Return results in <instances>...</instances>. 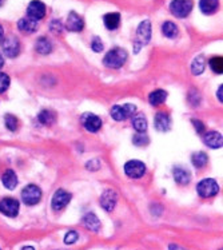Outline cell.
<instances>
[{
  "label": "cell",
  "instance_id": "6da1fadb",
  "mask_svg": "<svg viewBox=\"0 0 223 250\" xmlns=\"http://www.w3.org/2000/svg\"><path fill=\"white\" fill-rule=\"evenodd\" d=\"M127 61V52L123 48H114L108 51L103 59L104 66L108 68H121Z\"/></svg>",
  "mask_w": 223,
  "mask_h": 250
},
{
  "label": "cell",
  "instance_id": "7a4b0ae2",
  "mask_svg": "<svg viewBox=\"0 0 223 250\" xmlns=\"http://www.w3.org/2000/svg\"><path fill=\"white\" fill-rule=\"evenodd\" d=\"M193 1L191 0H173L170 4V11L177 18H186L193 10Z\"/></svg>",
  "mask_w": 223,
  "mask_h": 250
},
{
  "label": "cell",
  "instance_id": "3957f363",
  "mask_svg": "<svg viewBox=\"0 0 223 250\" xmlns=\"http://www.w3.org/2000/svg\"><path fill=\"white\" fill-rule=\"evenodd\" d=\"M197 191L202 198H210L219 193V185L211 178L203 179L197 186Z\"/></svg>",
  "mask_w": 223,
  "mask_h": 250
},
{
  "label": "cell",
  "instance_id": "277c9868",
  "mask_svg": "<svg viewBox=\"0 0 223 250\" xmlns=\"http://www.w3.org/2000/svg\"><path fill=\"white\" fill-rule=\"evenodd\" d=\"M21 199L25 205L34 206L41 199V190L36 185H28L21 191Z\"/></svg>",
  "mask_w": 223,
  "mask_h": 250
},
{
  "label": "cell",
  "instance_id": "5b68a950",
  "mask_svg": "<svg viewBox=\"0 0 223 250\" xmlns=\"http://www.w3.org/2000/svg\"><path fill=\"white\" fill-rule=\"evenodd\" d=\"M137 111V107L131 104V103H126V104H123V106H114L111 108V117L115 119V121H126L127 118L132 117L134 114Z\"/></svg>",
  "mask_w": 223,
  "mask_h": 250
},
{
  "label": "cell",
  "instance_id": "8992f818",
  "mask_svg": "<svg viewBox=\"0 0 223 250\" xmlns=\"http://www.w3.org/2000/svg\"><path fill=\"white\" fill-rule=\"evenodd\" d=\"M124 173L130 178H142L144 173H146V165L141 162V161H128L124 165Z\"/></svg>",
  "mask_w": 223,
  "mask_h": 250
},
{
  "label": "cell",
  "instance_id": "52a82bcc",
  "mask_svg": "<svg viewBox=\"0 0 223 250\" xmlns=\"http://www.w3.org/2000/svg\"><path fill=\"white\" fill-rule=\"evenodd\" d=\"M27 15L34 21H41L46 15V5L41 0H32L27 8Z\"/></svg>",
  "mask_w": 223,
  "mask_h": 250
},
{
  "label": "cell",
  "instance_id": "ba28073f",
  "mask_svg": "<svg viewBox=\"0 0 223 250\" xmlns=\"http://www.w3.org/2000/svg\"><path fill=\"white\" fill-rule=\"evenodd\" d=\"M81 125H83V127L86 128L87 131L97 133L101 127V119L98 115H95V114L87 112V114H84L81 117Z\"/></svg>",
  "mask_w": 223,
  "mask_h": 250
},
{
  "label": "cell",
  "instance_id": "9c48e42d",
  "mask_svg": "<svg viewBox=\"0 0 223 250\" xmlns=\"http://www.w3.org/2000/svg\"><path fill=\"white\" fill-rule=\"evenodd\" d=\"M0 213L7 217H16L19 213V202L15 198H4L0 201Z\"/></svg>",
  "mask_w": 223,
  "mask_h": 250
},
{
  "label": "cell",
  "instance_id": "30bf717a",
  "mask_svg": "<svg viewBox=\"0 0 223 250\" xmlns=\"http://www.w3.org/2000/svg\"><path fill=\"white\" fill-rule=\"evenodd\" d=\"M71 201V194L67 193L66 190H58L54 197H52V201H51V206L54 210H61L66 208L67 205L70 204Z\"/></svg>",
  "mask_w": 223,
  "mask_h": 250
},
{
  "label": "cell",
  "instance_id": "8fae6325",
  "mask_svg": "<svg viewBox=\"0 0 223 250\" xmlns=\"http://www.w3.org/2000/svg\"><path fill=\"white\" fill-rule=\"evenodd\" d=\"M3 52L8 58H15V56L19 55V52H20L19 41L14 36H10V38L4 39V42H3Z\"/></svg>",
  "mask_w": 223,
  "mask_h": 250
},
{
  "label": "cell",
  "instance_id": "7c38bea8",
  "mask_svg": "<svg viewBox=\"0 0 223 250\" xmlns=\"http://www.w3.org/2000/svg\"><path fill=\"white\" fill-rule=\"evenodd\" d=\"M118 201V195L117 193L114 191V190H106L101 197V206L103 209L106 210V211H112L114 208H115V205H117Z\"/></svg>",
  "mask_w": 223,
  "mask_h": 250
},
{
  "label": "cell",
  "instance_id": "4fadbf2b",
  "mask_svg": "<svg viewBox=\"0 0 223 250\" xmlns=\"http://www.w3.org/2000/svg\"><path fill=\"white\" fill-rule=\"evenodd\" d=\"M137 36L141 44H147L150 39H151V23L148 21H142L138 27Z\"/></svg>",
  "mask_w": 223,
  "mask_h": 250
},
{
  "label": "cell",
  "instance_id": "5bb4252c",
  "mask_svg": "<svg viewBox=\"0 0 223 250\" xmlns=\"http://www.w3.org/2000/svg\"><path fill=\"white\" fill-rule=\"evenodd\" d=\"M203 141L210 148H221L222 147L223 138L222 134L217 131H208L203 135Z\"/></svg>",
  "mask_w": 223,
  "mask_h": 250
},
{
  "label": "cell",
  "instance_id": "9a60e30c",
  "mask_svg": "<svg viewBox=\"0 0 223 250\" xmlns=\"http://www.w3.org/2000/svg\"><path fill=\"white\" fill-rule=\"evenodd\" d=\"M67 30L72 32H81L84 27L83 19L78 15L76 12H70V15L67 18Z\"/></svg>",
  "mask_w": 223,
  "mask_h": 250
},
{
  "label": "cell",
  "instance_id": "2e32d148",
  "mask_svg": "<svg viewBox=\"0 0 223 250\" xmlns=\"http://www.w3.org/2000/svg\"><path fill=\"white\" fill-rule=\"evenodd\" d=\"M171 127V118L166 112H158L155 117V128L158 131H168Z\"/></svg>",
  "mask_w": 223,
  "mask_h": 250
},
{
  "label": "cell",
  "instance_id": "e0dca14e",
  "mask_svg": "<svg viewBox=\"0 0 223 250\" xmlns=\"http://www.w3.org/2000/svg\"><path fill=\"white\" fill-rule=\"evenodd\" d=\"M81 224L84 225V228H87L88 230H91V231H98V230L101 229V221H99V218H98L94 213H87V214L83 217Z\"/></svg>",
  "mask_w": 223,
  "mask_h": 250
},
{
  "label": "cell",
  "instance_id": "ac0fdd59",
  "mask_svg": "<svg viewBox=\"0 0 223 250\" xmlns=\"http://www.w3.org/2000/svg\"><path fill=\"white\" fill-rule=\"evenodd\" d=\"M199 8L206 15H213L219 8V0H201Z\"/></svg>",
  "mask_w": 223,
  "mask_h": 250
},
{
  "label": "cell",
  "instance_id": "d6986e66",
  "mask_svg": "<svg viewBox=\"0 0 223 250\" xmlns=\"http://www.w3.org/2000/svg\"><path fill=\"white\" fill-rule=\"evenodd\" d=\"M18 27L24 34H32V32H35L38 30V23H36V21H34V19H31V18L27 16V18H23V19L19 21Z\"/></svg>",
  "mask_w": 223,
  "mask_h": 250
},
{
  "label": "cell",
  "instance_id": "ffe728a7",
  "mask_svg": "<svg viewBox=\"0 0 223 250\" xmlns=\"http://www.w3.org/2000/svg\"><path fill=\"white\" fill-rule=\"evenodd\" d=\"M1 182L8 190H14L18 186V177L12 170H7L1 177Z\"/></svg>",
  "mask_w": 223,
  "mask_h": 250
},
{
  "label": "cell",
  "instance_id": "44dd1931",
  "mask_svg": "<svg viewBox=\"0 0 223 250\" xmlns=\"http://www.w3.org/2000/svg\"><path fill=\"white\" fill-rule=\"evenodd\" d=\"M103 21H104V26L108 28V30H117L119 24H121V15L118 12H112V14H107L103 18Z\"/></svg>",
  "mask_w": 223,
  "mask_h": 250
},
{
  "label": "cell",
  "instance_id": "7402d4cb",
  "mask_svg": "<svg viewBox=\"0 0 223 250\" xmlns=\"http://www.w3.org/2000/svg\"><path fill=\"white\" fill-rule=\"evenodd\" d=\"M174 174V179L177 181L179 185H187L190 182V179H191V175L188 173L186 168L182 167H175L173 170Z\"/></svg>",
  "mask_w": 223,
  "mask_h": 250
},
{
  "label": "cell",
  "instance_id": "603a6c76",
  "mask_svg": "<svg viewBox=\"0 0 223 250\" xmlns=\"http://www.w3.org/2000/svg\"><path fill=\"white\" fill-rule=\"evenodd\" d=\"M166 99H167V92L163 91V90H155L148 97V101H150L152 106H159V104L164 103Z\"/></svg>",
  "mask_w": 223,
  "mask_h": 250
},
{
  "label": "cell",
  "instance_id": "cb8c5ba5",
  "mask_svg": "<svg viewBox=\"0 0 223 250\" xmlns=\"http://www.w3.org/2000/svg\"><path fill=\"white\" fill-rule=\"evenodd\" d=\"M36 51L41 54V55H47V54H50L52 51V44H51V42L46 38H41V39H38L35 44Z\"/></svg>",
  "mask_w": 223,
  "mask_h": 250
},
{
  "label": "cell",
  "instance_id": "d4e9b609",
  "mask_svg": "<svg viewBox=\"0 0 223 250\" xmlns=\"http://www.w3.org/2000/svg\"><path fill=\"white\" fill-rule=\"evenodd\" d=\"M38 121L41 125H46V126H51L52 123L55 122V114L50 110H43V111L38 115Z\"/></svg>",
  "mask_w": 223,
  "mask_h": 250
},
{
  "label": "cell",
  "instance_id": "484cf974",
  "mask_svg": "<svg viewBox=\"0 0 223 250\" xmlns=\"http://www.w3.org/2000/svg\"><path fill=\"white\" fill-rule=\"evenodd\" d=\"M162 32L166 38L173 39V38H175L178 35V27L174 24L173 21H166V23H163Z\"/></svg>",
  "mask_w": 223,
  "mask_h": 250
},
{
  "label": "cell",
  "instance_id": "4316f807",
  "mask_svg": "<svg viewBox=\"0 0 223 250\" xmlns=\"http://www.w3.org/2000/svg\"><path fill=\"white\" fill-rule=\"evenodd\" d=\"M204 67H206V61L203 56H198L195 58L191 64V71H193L194 75H201L203 71H204Z\"/></svg>",
  "mask_w": 223,
  "mask_h": 250
},
{
  "label": "cell",
  "instance_id": "83f0119b",
  "mask_svg": "<svg viewBox=\"0 0 223 250\" xmlns=\"http://www.w3.org/2000/svg\"><path fill=\"white\" fill-rule=\"evenodd\" d=\"M132 126H134V128L137 130L138 133H144V131L147 130V121H146V118L142 117V115H138V117L134 118Z\"/></svg>",
  "mask_w": 223,
  "mask_h": 250
},
{
  "label": "cell",
  "instance_id": "f1b7e54d",
  "mask_svg": "<svg viewBox=\"0 0 223 250\" xmlns=\"http://www.w3.org/2000/svg\"><path fill=\"white\" fill-rule=\"evenodd\" d=\"M191 161H193V165L195 167L202 168L204 165L207 164V155L204 153H195L193 154V157H191Z\"/></svg>",
  "mask_w": 223,
  "mask_h": 250
},
{
  "label": "cell",
  "instance_id": "f546056e",
  "mask_svg": "<svg viewBox=\"0 0 223 250\" xmlns=\"http://www.w3.org/2000/svg\"><path fill=\"white\" fill-rule=\"evenodd\" d=\"M208 64H210V68L213 70L215 74H222L223 71V59L221 56H215V58H211L210 62H208Z\"/></svg>",
  "mask_w": 223,
  "mask_h": 250
},
{
  "label": "cell",
  "instance_id": "4dcf8cb0",
  "mask_svg": "<svg viewBox=\"0 0 223 250\" xmlns=\"http://www.w3.org/2000/svg\"><path fill=\"white\" fill-rule=\"evenodd\" d=\"M4 121H5V126H7V128L11 130V131H15L16 128H18V119H16L14 115H11V114L5 115Z\"/></svg>",
  "mask_w": 223,
  "mask_h": 250
},
{
  "label": "cell",
  "instance_id": "1f68e13d",
  "mask_svg": "<svg viewBox=\"0 0 223 250\" xmlns=\"http://www.w3.org/2000/svg\"><path fill=\"white\" fill-rule=\"evenodd\" d=\"M132 142L135 146H146L150 142V139H148L147 135H144V134H137L134 138H132Z\"/></svg>",
  "mask_w": 223,
  "mask_h": 250
},
{
  "label": "cell",
  "instance_id": "d6a6232c",
  "mask_svg": "<svg viewBox=\"0 0 223 250\" xmlns=\"http://www.w3.org/2000/svg\"><path fill=\"white\" fill-rule=\"evenodd\" d=\"M11 79L10 77L4 74V72H0V94L1 92H4L8 87H10Z\"/></svg>",
  "mask_w": 223,
  "mask_h": 250
},
{
  "label": "cell",
  "instance_id": "836d02e7",
  "mask_svg": "<svg viewBox=\"0 0 223 250\" xmlns=\"http://www.w3.org/2000/svg\"><path fill=\"white\" fill-rule=\"evenodd\" d=\"M78 238H79V234L76 233L75 230H71L64 237V242H66L67 245H72V244H75L76 241H78Z\"/></svg>",
  "mask_w": 223,
  "mask_h": 250
},
{
  "label": "cell",
  "instance_id": "e575fe53",
  "mask_svg": "<svg viewBox=\"0 0 223 250\" xmlns=\"http://www.w3.org/2000/svg\"><path fill=\"white\" fill-rule=\"evenodd\" d=\"M92 50L95 52H101L103 51V43L101 42V39L99 38H94V41H92Z\"/></svg>",
  "mask_w": 223,
  "mask_h": 250
},
{
  "label": "cell",
  "instance_id": "d590c367",
  "mask_svg": "<svg viewBox=\"0 0 223 250\" xmlns=\"http://www.w3.org/2000/svg\"><path fill=\"white\" fill-rule=\"evenodd\" d=\"M51 31L55 34H61V23L59 21H55L51 23Z\"/></svg>",
  "mask_w": 223,
  "mask_h": 250
},
{
  "label": "cell",
  "instance_id": "8d00e7d4",
  "mask_svg": "<svg viewBox=\"0 0 223 250\" xmlns=\"http://www.w3.org/2000/svg\"><path fill=\"white\" fill-rule=\"evenodd\" d=\"M193 125H194V128L197 130V133H199V134L204 133V125H203L201 121H195V119H194Z\"/></svg>",
  "mask_w": 223,
  "mask_h": 250
},
{
  "label": "cell",
  "instance_id": "74e56055",
  "mask_svg": "<svg viewBox=\"0 0 223 250\" xmlns=\"http://www.w3.org/2000/svg\"><path fill=\"white\" fill-rule=\"evenodd\" d=\"M170 250H186V249L179 245H170Z\"/></svg>",
  "mask_w": 223,
  "mask_h": 250
},
{
  "label": "cell",
  "instance_id": "f35d334b",
  "mask_svg": "<svg viewBox=\"0 0 223 250\" xmlns=\"http://www.w3.org/2000/svg\"><path fill=\"white\" fill-rule=\"evenodd\" d=\"M4 39V31H3V27L0 26V42Z\"/></svg>",
  "mask_w": 223,
  "mask_h": 250
},
{
  "label": "cell",
  "instance_id": "ab89813d",
  "mask_svg": "<svg viewBox=\"0 0 223 250\" xmlns=\"http://www.w3.org/2000/svg\"><path fill=\"white\" fill-rule=\"evenodd\" d=\"M222 90H223V87L221 86V87H219V91H218V95H219V101H221V102H223V98H222Z\"/></svg>",
  "mask_w": 223,
  "mask_h": 250
},
{
  "label": "cell",
  "instance_id": "60d3db41",
  "mask_svg": "<svg viewBox=\"0 0 223 250\" xmlns=\"http://www.w3.org/2000/svg\"><path fill=\"white\" fill-rule=\"evenodd\" d=\"M3 64H4V59H3V56L0 55V68L3 67Z\"/></svg>",
  "mask_w": 223,
  "mask_h": 250
},
{
  "label": "cell",
  "instance_id": "b9f144b4",
  "mask_svg": "<svg viewBox=\"0 0 223 250\" xmlns=\"http://www.w3.org/2000/svg\"><path fill=\"white\" fill-rule=\"evenodd\" d=\"M21 250H35V249H34L32 246H24V248H23Z\"/></svg>",
  "mask_w": 223,
  "mask_h": 250
},
{
  "label": "cell",
  "instance_id": "7bdbcfd3",
  "mask_svg": "<svg viewBox=\"0 0 223 250\" xmlns=\"http://www.w3.org/2000/svg\"><path fill=\"white\" fill-rule=\"evenodd\" d=\"M3 1H4V0H0V5L3 4Z\"/></svg>",
  "mask_w": 223,
  "mask_h": 250
}]
</instances>
